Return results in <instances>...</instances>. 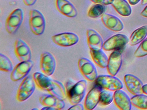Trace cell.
I'll return each instance as SVG.
<instances>
[{
    "label": "cell",
    "instance_id": "obj_1",
    "mask_svg": "<svg viewBox=\"0 0 147 110\" xmlns=\"http://www.w3.org/2000/svg\"><path fill=\"white\" fill-rule=\"evenodd\" d=\"M29 25L32 32L36 35L42 34L46 27L45 19L39 10L32 9L30 12Z\"/></svg>",
    "mask_w": 147,
    "mask_h": 110
},
{
    "label": "cell",
    "instance_id": "obj_2",
    "mask_svg": "<svg viewBox=\"0 0 147 110\" xmlns=\"http://www.w3.org/2000/svg\"><path fill=\"white\" fill-rule=\"evenodd\" d=\"M36 83L33 77L28 76L20 83L17 94V100L23 102L28 99L34 93L36 89Z\"/></svg>",
    "mask_w": 147,
    "mask_h": 110
},
{
    "label": "cell",
    "instance_id": "obj_3",
    "mask_svg": "<svg viewBox=\"0 0 147 110\" xmlns=\"http://www.w3.org/2000/svg\"><path fill=\"white\" fill-rule=\"evenodd\" d=\"M24 19V13L20 8L14 9L8 15L5 23L7 32L11 34H15L21 26Z\"/></svg>",
    "mask_w": 147,
    "mask_h": 110
},
{
    "label": "cell",
    "instance_id": "obj_4",
    "mask_svg": "<svg viewBox=\"0 0 147 110\" xmlns=\"http://www.w3.org/2000/svg\"><path fill=\"white\" fill-rule=\"evenodd\" d=\"M87 81L82 80L76 82L69 93L67 95L69 103L72 105L79 104L82 101L86 95Z\"/></svg>",
    "mask_w": 147,
    "mask_h": 110
},
{
    "label": "cell",
    "instance_id": "obj_5",
    "mask_svg": "<svg viewBox=\"0 0 147 110\" xmlns=\"http://www.w3.org/2000/svg\"><path fill=\"white\" fill-rule=\"evenodd\" d=\"M95 84L106 89L111 91L120 90L123 88L122 81L114 76L102 75L98 76L95 81Z\"/></svg>",
    "mask_w": 147,
    "mask_h": 110
},
{
    "label": "cell",
    "instance_id": "obj_6",
    "mask_svg": "<svg viewBox=\"0 0 147 110\" xmlns=\"http://www.w3.org/2000/svg\"><path fill=\"white\" fill-rule=\"evenodd\" d=\"M78 66L80 72L87 80L95 81L98 77V72L96 67L90 60L81 58L78 61Z\"/></svg>",
    "mask_w": 147,
    "mask_h": 110
},
{
    "label": "cell",
    "instance_id": "obj_7",
    "mask_svg": "<svg viewBox=\"0 0 147 110\" xmlns=\"http://www.w3.org/2000/svg\"><path fill=\"white\" fill-rule=\"evenodd\" d=\"M56 67V61L53 54L45 52L41 55L40 68L45 74L50 76L53 75Z\"/></svg>",
    "mask_w": 147,
    "mask_h": 110
},
{
    "label": "cell",
    "instance_id": "obj_8",
    "mask_svg": "<svg viewBox=\"0 0 147 110\" xmlns=\"http://www.w3.org/2000/svg\"><path fill=\"white\" fill-rule=\"evenodd\" d=\"M124 48L115 50L109 56L107 68L108 73L111 75L115 76L121 68L123 63L122 52Z\"/></svg>",
    "mask_w": 147,
    "mask_h": 110
},
{
    "label": "cell",
    "instance_id": "obj_9",
    "mask_svg": "<svg viewBox=\"0 0 147 110\" xmlns=\"http://www.w3.org/2000/svg\"><path fill=\"white\" fill-rule=\"evenodd\" d=\"M51 40L57 45L62 47H69L79 42V37L74 33L65 32L52 36Z\"/></svg>",
    "mask_w": 147,
    "mask_h": 110
},
{
    "label": "cell",
    "instance_id": "obj_10",
    "mask_svg": "<svg viewBox=\"0 0 147 110\" xmlns=\"http://www.w3.org/2000/svg\"><path fill=\"white\" fill-rule=\"evenodd\" d=\"M34 65L32 60L20 62L14 67L11 74V79L13 81H18L26 77Z\"/></svg>",
    "mask_w": 147,
    "mask_h": 110
},
{
    "label": "cell",
    "instance_id": "obj_11",
    "mask_svg": "<svg viewBox=\"0 0 147 110\" xmlns=\"http://www.w3.org/2000/svg\"><path fill=\"white\" fill-rule=\"evenodd\" d=\"M129 40L128 37L124 34H116L109 38L103 44V49L108 51L121 49L129 43Z\"/></svg>",
    "mask_w": 147,
    "mask_h": 110
},
{
    "label": "cell",
    "instance_id": "obj_12",
    "mask_svg": "<svg viewBox=\"0 0 147 110\" xmlns=\"http://www.w3.org/2000/svg\"><path fill=\"white\" fill-rule=\"evenodd\" d=\"M14 51L15 55L20 62L31 60L32 52L28 44L20 39L16 40L14 43Z\"/></svg>",
    "mask_w": 147,
    "mask_h": 110
},
{
    "label": "cell",
    "instance_id": "obj_13",
    "mask_svg": "<svg viewBox=\"0 0 147 110\" xmlns=\"http://www.w3.org/2000/svg\"><path fill=\"white\" fill-rule=\"evenodd\" d=\"M102 88L96 84L88 92L84 101V107L86 110H93L99 103L100 96L102 92Z\"/></svg>",
    "mask_w": 147,
    "mask_h": 110
},
{
    "label": "cell",
    "instance_id": "obj_14",
    "mask_svg": "<svg viewBox=\"0 0 147 110\" xmlns=\"http://www.w3.org/2000/svg\"><path fill=\"white\" fill-rule=\"evenodd\" d=\"M124 80L127 89L131 94L135 95L143 93V85L138 77L131 74H127L125 76Z\"/></svg>",
    "mask_w": 147,
    "mask_h": 110
},
{
    "label": "cell",
    "instance_id": "obj_15",
    "mask_svg": "<svg viewBox=\"0 0 147 110\" xmlns=\"http://www.w3.org/2000/svg\"><path fill=\"white\" fill-rule=\"evenodd\" d=\"M37 87L43 91H47L49 94L53 89L52 79L48 76L41 72H36L32 75Z\"/></svg>",
    "mask_w": 147,
    "mask_h": 110
},
{
    "label": "cell",
    "instance_id": "obj_16",
    "mask_svg": "<svg viewBox=\"0 0 147 110\" xmlns=\"http://www.w3.org/2000/svg\"><path fill=\"white\" fill-rule=\"evenodd\" d=\"M39 101L40 104L43 106L54 107L56 110H62L65 106L63 99L50 94L43 95L39 98Z\"/></svg>",
    "mask_w": 147,
    "mask_h": 110
},
{
    "label": "cell",
    "instance_id": "obj_17",
    "mask_svg": "<svg viewBox=\"0 0 147 110\" xmlns=\"http://www.w3.org/2000/svg\"><path fill=\"white\" fill-rule=\"evenodd\" d=\"M86 35L88 44L90 50L98 51L103 49V39L98 32L93 29H88Z\"/></svg>",
    "mask_w": 147,
    "mask_h": 110
},
{
    "label": "cell",
    "instance_id": "obj_18",
    "mask_svg": "<svg viewBox=\"0 0 147 110\" xmlns=\"http://www.w3.org/2000/svg\"><path fill=\"white\" fill-rule=\"evenodd\" d=\"M113 100L116 105L120 110H130L132 104L128 95L123 90H117L113 93Z\"/></svg>",
    "mask_w": 147,
    "mask_h": 110
},
{
    "label": "cell",
    "instance_id": "obj_19",
    "mask_svg": "<svg viewBox=\"0 0 147 110\" xmlns=\"http://www.w3.org/2000/svg\"><path fill=\"white\" fill-rule=\"evenodd\" d=\"M55 4L58 11L67 17L74 18L78 14L75 6L68 0H56Z\"/></svg>",
    "mask_w": 147,
    "mask_h": 110
},
{
    "label": "cell",
    "instance_id": "obj_20",
    "mask_svg": "<svg viewBox=\"0 0 147 110\" xmlns=\"http://www.w3.org/2000/svg\"><path fill=\"white\" fill-rule=\"evenodd\" d=\"M101 20L104 25L111 31L119 32L123 29V24L117 16L109 14H104Z\"/></svg>",
    "mask_w": 147,
    "mask_h": 110
},
{
    "label": "cell",
    "instance_id": "obj_21",
    "mask_svg": "<svg viewBox=\"0 0 147 110\" xmlns=\"http://www.w3.org/2000/svg\"><path fill=\"white\" fill-rule=\"evenodd\" d=\"M147 36V25H144L134 31L130 37L129 44L131 46L138 44Z\"/></svg>",
    "mask_w": 147,
    "mask_h": 110
},
{
    "label": "cell",
    "instance_id": "obj_22",
    "mask_svg": "<svg viewBox=\"0 0 147 110\" xmlns=\"http://www.w3.org/2000/svg\"><path fill=\"white\" fill-rule=\"evenodd\" d=\"M111 5L116 11L122 16L127 17L131 14V7L125 0H113Z\"/></svg>",
    "mask_w": 147,
    "mask_h": 110
},
{
    "label": "cell",
    "instance_id": "obj_23",
    "mask_svg": "<svg viewBox=\"0 0 147 110\" xmlns=\"http://www.w3.org/2000/svg\"><path fill=\"white\" fill-rule=\"evenodd\" d=\"M90 53L94 62L98 66L103 68H107L108 58L104 52L101 50L96 51L90 50Z\"/></svg>",
    "mask_w": 147,
    "mask_h": 110
},
{
    "label": "cell",
    "instance_id": "obj_24",
    "mask_svg": "<svg viewBox=\"0 0 147 110\" xmlns=\"http://www.w3.org/2000/svg\"><path fill=\"white\" fill-rule=\"evenodd\" d=\"M53 85V89L50 94L58 97L62 99H64L67 98L65 86L59 81L52 79Z\"/></svg>",
    "mask_w": 147,
    "mask_h": 110
},
{
    "label": "cell",
    "instance_id": "obj_25",
    "mask_svg": "<svg viewBox=\"0 0 147 110\" xmlns=\"http://www.w3.org/2000/svg\"><path fill=\"white\" fill-rule=\"evenodd\" d=\"M131 104L135 107L142 110L147 109V95L142 94L134 95L131 99Z\"/></svg>",
    "mask_w": 147,
    "mask_h": 110
},
{
    "label": "cell",
    "instance_id": "obj_26",
    "mask_svg": "<svg viewBox=\"0 0 147 110\" xmlns=\"http://www.w3.org/2000/svg\"><path fill=\"white\" fill-rule=\"evenodd\" d=\"M105 10V5L96 3L91 6L89 8L88 12V16L93 19L97 18L104 14Z\"/></svg>",
    "mask_w": 147,
    "mask_h": 110
},
{
    "label": "cell",
    "instance_id": "obj_27",
    "mask_svg": "<svg viewBox=\"0 0 147 110\" xmlns=\"http://www.w3.org/2000/svg\"><path fill=\"white\" fill-rule=\"evenodd\" d=\"M13 66L11 59L6 55L0 54V70L4 72H12Z\"/></svg>",
    "mask_w": 147,
    "mask_h": 110
},
{
    "label": "cell",
    "instance_id": "obj_28",
    "mask_svg": "<svg viewBox=\"0 0 147 110\" xmlns=\"http://www.w3.org/2000/svg\"><path fill=\"white\" fill-rule=\"evenodd\" d=\"M113 100V94L110 90H102L100 96L99 103L100 105L105 106L110 105Z\"/></svg>",
    "mask_w": 147,
    "mask_h": 110
},
{
    "label": "cell",
    "instance_id": "obj_29",
    "mask_svg": "<svg viewBox=\"0 0 147 110\" xmlns=\"http://www.w3.org/2000/svg\"><path fill=\"white\" fill-rule=\"evenodd\" d=\"M137 58L143 57L147 56V38L144 40L134 53Z\"/></svg>",
    "mask_w": 147,
    "mask_h": 110
},
{
    "label": "cell",
    "instance_id": "obj_30",
    "mask_svg": "<svg viewBox=\"0 0 147 110\" xmlns=\"http://www.w3.org/2000/svg\"><path fill=\"white\" fill-rule=\"evenodd\" d=\"M94 3L108 5L111 4L113 0H90Z\"/></svg>",
    "mask_w": 147,
    "mask_h": 110
},
{
    "label": "cell",
    "instance_id": "obj_31",
    "mask_svg": "<svg viewBox=\"0 0 147 110\" xmlns=\"http://www.w3.org/2000/svg\"><path fill=\"white\" fill-rule=\"evenodd\" d=\"M84 107L82 104L79 103L73 105L72 107L69 108L68 110H83L84 109Z\"/></svg>",
    "mask_w": 147,
    "mask_h": 110
},
{
    "label": "cell",
    "instance_id": "obj_32",
    "mask_svg": "<svg viewBox=\"0 0 147 110\" xmlns=\"http://www.w3.org/2000/svg\"><path fill=\"white\" fill-rule=\"evenodd\" d=\"M37 0H23L24 3L26 6H31L34 5Z\"/></svg>",
    "mask_w": 147,
    "mask_h": 110
},
{
    "label": "cell",
    "instance_id": "obj_33",
    "mask_svg": "<svg viewBox=\"0 0 147 110\" xmlns=\"http://www.w3.org/2000/svg\"><path fill=\"white\" fill-rule=\"evenodd\" d=\"M141 15L145 18H147V5L141 12Z\"/></svg>",
    "mask_w": 147,
    "mask_h": 110
},
{
    "label": "cell",
    "instance_id": "obj_34",
    "mask_svg": "<svg viewBox=\"0 0 147 110\" xmlns=\"http://www.w3.org/2000/svg\"><path fill=\"white\" fill-rule=\"evenodd\" d=\"M141 0H129V3L131 5H135L140 2Z\"/></svg>",
    "mask_w": 147,
    "mask_h": 110
},
{
    "label": "cell",
    "instance_id": "obj_35",
    "mask_svg": "<svg viewBox=\"0 0 147 110\" xmlns=\"http://www.w3.org/2000/svg\"><path fill=\"white\" fill-rule=\"evenodd\" d=\"M41 110H56L55 108L52 107H50L45 106L44 107L42 108Z\"/></svg>",
    "mask_w": 147,
    "mask_h": 110
},
{
    "label": "cell",
    "instance_id": "obj_36",
    "mask_svg": "<svg viewBox=\"0 0 147 110\" xmlns=\"http://www.w3.org/2000/svg\"><path fill=\"white\" fill-rule=\"evenodd\" d=\"M143 92L144 93L147 95V84H145L143 86Z\"/></svg>",
    "mask_w": 147,
    "mask_h": 110
},
{
    "label": "cell",
    "instance_id": "obj_37",
    "mask_svg": "<svg viewBox=\"0 0 147 110\" xmlns=\"http://www.w3.org/2000/svg\"><path fill=\"white\" fill-rule=\"evenodd\" d=\"M142 5H145L147 4V0H142Z\"/></svg>",
    "mask_w": 147,
    "mask_h": 110
},
{
    "label": "cell",
    "instance_id": "obj_38",
    "mask_svg": "<svg viewBox=\"0 0 147 110\" xmlns=\"http://www.w3.org/2000/svg\"><path fill=\"white\" fill-rule=\"evenodd\" d=\"M32 110H38V108H34V109H32Z\"/></svg>",
    "mask_w": 147,
    "mask_h": 110
}]
</instances>
